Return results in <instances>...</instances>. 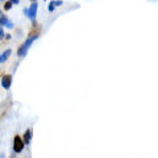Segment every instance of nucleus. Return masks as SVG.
<instances>
[{
	"mask_svg": "<svg viewBox=\"0 0 158 158\" xmlns=\"http://www.w3.org/2000/svg\"><path fill=\"white\" fill-rule=\"evenodd\" d=\"M2 158H4V154H3V153H2Z\"/></svg>",
	"mask_w": 158,
	"mask_h": 158,
	"instance_id": "ddd939ff",
	"label": "nucleus"
},
{
	"mask_svg": "<svg viewBox=\"0 0 158 158\" xmlns=\"http://www.w3.org/2000/svg\"><path fill=\"white\" fill-rule=\"evenodd\" d=\"M4 37H7V36H4V31H3V28H2V29H0V38L3 40Z\"/></svg>",
	"mask_w": 158,
	"mask_h": 158,
	"instance_id": "9d476101",
	"label": "nucleus"
},
{
	"mask_svg": "<svg viewBox=\"0 0 158 158\" xmlns=\"http://www.w3.org/2000/svg\"><path fill=\"white\" fill-rule=\"evenodd\" d=\"M12 6H13V4L11 2H6V3H4V6H3V8L6 9V11H9V9L12 8Z\"/></svg>",
	"mask_w": 158,
	"mask_h": 158,
	"instance_id": "1a4fd4ad",
	"label": "nucleus"
},
{
	"mask_svg": "<svg viewBox=\"0 0 158 158\" xmlns=\"http://www.w3.org/2000/svg\"><path fill=\"white\" fill-rule=\"evenodd\" d=\"M56 8H57V3H56V0H52V2L49 3V6H48V11H49V12H53Z\"/></svg>",
	"mask_w": 158,
	"mask_h": 158,
	"instance_id": "6e6552de",
	"label": "nucleus"
},
{
	"mask_svg": "<svg viewBox=\"0 0 158 158\" xmlns=\"http://www.w3.org/2000/svg\"><path fill=\"white\" fill-rule=\"evenodd\" d=\"M37 9H38V4H37V2H36V3H32L29 8L24 9V13H25L27 16L34 23V19H36V15H37Z\"/></svg>",
	"mask_w": 158,
	"mask_h": 158,
	"instance_id": "f03ea898",
	"label": "nucleus"
},
{
	"mask_svg": "<svg viewBox=\"0 0 158 158\" xmlns=\"http://www.w3.org/2000/svg\"><path fill=\"white\" fill-rule=\"evenodd\" d=\"M0 25H2V28H4V27H6V28H13L12 21H9L8 17L4 16L3 13L0 15Z\"/></svg>",
	"mask_w": 158,
	"mask_h": 158,
	"instance_id": "39448f33",
	"label": "nucleus"
},
{
	"mask_svg": "<svg viewBox=\"0 0 158 158\" xmlns=\"http://www.w3.org/2000/svg\"><path fill=\"white\" fill-rule=\"evenodd\" d=\"M32 136H33L32 129H27V131H25V133H24V137H23V140H24V142H25L27 145H28V144H31Z\"/></svg>",
	"mask_w": 158,
	"mask_h": 158,
	"instance_id": "423d86ee",
	"label": "nucleus"
},
{
	"mask_svg": "<svg viewBox=\"0 0 158 158\" xmlns=\"http://www.w3.org/2000/svg\"><path fill=\"white\" fill-rule=\"evenodd\" d=\"M37 38H38V34H36V33H31V34H29V36L27 37V40L24 41L23 45L17 49V56L19 57H25L28 50H29V48H31V45L34 41H36Z\"/></svg>",
	"mask_w": 158,
	"mask_h": 158,
	"instance_id": "f257e3e1",
	"label": "nucleus"
},
{
	"mask_svg": "<svg viewBox=\"0 0 158 158\" xmlns=\"http://www.w3.org/2000/svg\"><path fill=\"white\" fill-rule=\"evenodd\" d=\"M31 2H32V3H36V2H37V0H31Z\"/></svg>",
	"mask_w": 158,
	"mask_h": 158,
	"instance_id": "f8f14e48",
	"label": "nucleus"
},
{
	"mask_svg": "<svg viewBox=\"0 0 158 158\" xmlns=\"http://www.w3.org/2000/svg\"><path fill=\"white\" fill-rule=\"evenodd\" d=\"M24 146H25V142L20 136H15L13 138V152L15 153H21L24 150Z\"/></svg>",
	"mask_w": 158,
	"mask_h": 158,
	"instance_id": "7ed1b4c3",
	"label": "nucleus"
},
{
	"mask_svg": "<svg viewBox=\"0 0 158 158\" xmlns=\"http://www.w3.org/2000/svg\"><path fill=\"white\" fill-rule=\"evenodd\" d=\"M11 53H12V50H11V49H7V50L4 52V53H2V56H0V62L3 63L4 61H7V59H8V57L11 56Z\"/></svg>",
	"mask_w": 158,
	"mask_h": 158,
	"instance_id": "0eeeda50",
	"label": "nucleus"
},
{
	"mask_svg": "<svg viewBox=\"0 0 158 158\" xmlns=\"http://www.w3.org/2000/svg\"><path fill=\"white\" fill-rule=\"evenodd\" d=\"M9 2H11L12 4H19V3H20V0H9Z\"/></svg>",
	"mask_w": 158,
	"mask_h": 158,
	"instance_id": "9b49d317",
	"label": "nucleus"
},
{
	"mask_svg": "<svg viewBox=\"0 0 158 158\" xmlns=\"http://www.w3.org/2000/svg\"><path fill=\"white\" fill-rule=\"evenodd\" d=\"M12 85V75H9V74H6V75L2 77V87L4 90H8L9 87Z\"/></svg>",
	"mask_w": 158,
	"mask_h": 158,
	"instance_id": "20e7f679",
	"label": "nucleus"
}]
</instances>
